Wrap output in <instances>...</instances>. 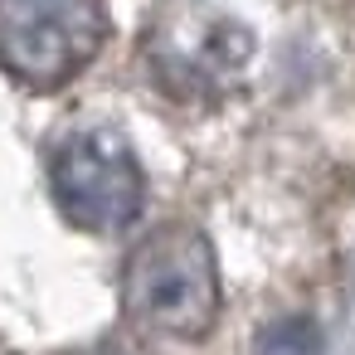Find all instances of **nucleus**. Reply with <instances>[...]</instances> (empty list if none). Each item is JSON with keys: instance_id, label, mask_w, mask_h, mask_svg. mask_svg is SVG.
<instances>
[{"instance_id": "f257e3e1", "label": "nucleus", "mask_w": 355, "mask_h": 355, "mask_svg": "<svg viewBox=\"0 0 355 355\" xmlns=\"http://www.w3.org/2000/svg\"><path fill=\"white\" fill-rule=\"evenodd\" d=\"M122 306L141 331L195 340L219 316L214 248L190 224H166L137 243L122 272Z\"/></svg>"}, {"instance_id": "f03ea898", "label": "nucleus", "mask_w": 355, "mask_h": 355, "mask_svg": "<svg viewBox=\"0 0 355 355\" xmlns=\"http://www.w3.org/2000/svg\"><path fill=\"white\" fill-rule=\"evenodd\" d=\"M248 30L205 0H166L146 20L141 54L156 83L185 103L219 98L248 64Z\"/></svg>"}, {"instance_id": "7ed1b4c3", "label": "nucleus", "mask_w": 355, "mask_h": 355, "mask_svg": "<svg viewBox=\"0 0 355 355\" xmlns=\"http://www.w3.org/2000/svg\"><path fill=\"white\" fill-rule=\"evenodd\" d=\"M107 40L103 0H0V69L49 93L83 73Z\"/></svg>"}, {"instance_id": "20e7f679", "label": "nucleus", "mask_w": 355, "mask_h": 355, "mask_svg": "<svg viewBox=\"0 0 355 355\" xmlns=\"http://www.w3.org/2000/svg\"><path fill=\"white\" fill-rule=\"evenodd\" d=\"M49 185H54V200H59L64 219L88 229V234L127 229L141 214V195H146L137 156H132L127 137L112 132V127L73 132L54 151Z\"/></svg>"}, {"instance_id": "39448f33", "label": "nucleus", "mask_w": 355, "mask_h": 355, "mask_svg": "<svg viewBox=\"0 0 355 355\" xmlns=\"http://www.w3.org/2000/svg\"><path fill=\"white\" fill-rule=\"evenodd\" d=\"M321 336L306 316H277L263 336H258V355H316Z\"/></svg>"}]
</instances>
